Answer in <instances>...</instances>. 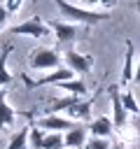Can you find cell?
<instances>
[{
	"label": "cell",
	"instance_id": "obj_1",
	"mask_svg": "<svg viewBox=\"0 0 140 149\" xmlns=\"http://www.w3.org/2000/svg\"><path fill=\"white\" fill-rule=\"evenodd\" d=\"M54 2H56L58 12L63 14V19H65V21H70V23L96 26V23H100V21H105V19H107V14H105V12H93V9H84V7L70 5V2H65V0H54Z\"/></svg>",
	"mask_w": 140,
	"mask_h": 149
},
{
	"label": "cell",
	"instance_id": "obj_2",
	"mask_svg": "<svg viewBox=\"0 0 140 149\" xmlns=\"http://www.w3.org/2000/svg\"><path fill=\"white\" fill-rule=\"evenodd\" d=\"M28 65L33 70H56V68H61V56L54 49H37V51H33Z\"/></svg>",
	"mask_w": 140,
	"mask_h": 149
},
{
	"label": "cell",
	"instance_id": "obj_3",
	"mask_svg": "<svg viewBox=\"0 0 140 149\" xmlns=\"http://www.w3.org/2000/svg\"><path fill=\"white\" fill-rule=\"evenodd\" d=\"M9 33H14V35H28V37H49V26H44L40 16H30L23 23L12 26Z\"/></svg>",
	"mask_w": 140,
	"mask_h": 149
},
{
	"label": "cell",
	"instance_id": "obj_4",
	"mask_svg": "<svg viewBox=\"0 0 140 149\" xmlns=\"http://www.w3.org/2000/svg\"><path fill=\"white\" fill-rule=\"evenodd\" d=\"M72 77H75V72L65 65V68H56L54 72H49V74H44V77H40V79H28V74H23V84H26L28 88H33V86H44V84L68 81V79H72Z\"/></svg>",
	"mask_w": 140,
	"mask_h": 149
},
{
	"label": "cell",
	"instance_id": "obj_5",
	"mask_svg": "<svg viewBox=\"0 0 140 149\" xmlns=\"http://www.w3.org/2000/svg\"><path fill=\"white\" fill-rule=\"evenodd\" d=\"M65 65L75 72V74H89L91 72V65H93V58L86 56V54H79L75 49H68L65 51Z\"/></svg>",
	"mask_w": 140,
	"mask_h": 149
},
{
	"label": "cell",
	"instance_id": "obj_6",
	"mask_svg": "<svg viewBox=\"0 0 140 149\" xmlns=\"http://www.w3.org/2000/svg\"><path fill=\"white\" fill-rule=\"evenodd\" d=\"M75 123H77V121H72V119H68V116H58V114H54V112L35 121L37 128H42V130H58V133H61V130H70Z\"/></svg>",
	"mask_w": 140,
	"mask_h": 149
},
{
	"label": "cell",
	"instance_id": "obj_7",
	"mask_svg": "<svg viewBox=\"0 0 140 149\" xmlns=\"http://www.w3.org/2000/svg\"><path fill=\"white\" fill-rule=\"evenodd\" d=\"M110 100H112V123H114V128H124L128 112L121 105V93H119V86L117 84L110 86Z\"/></svg>",
	"mask_w": 140,
	"mask_h": 149
},
{
	"label": "cell",
	"instance_id": "obj_8",
	"mask_svg": "<svg viewBox=\"0 0 140 149\" xmlns=\"http://www.w3.org/2000/svg\"><path fill=\"white\" fill-rule=\"evenodd\" d=\"M91 105H93V98H89V100L77 98V100L65 109V116L72 119V121H89V119H91Z\"/></svg>",
	"mask_w": 140,
	"mask_h": 149
},
{
	"label": "cell",
	"instance_id": "obj_9",
	"mask_svg": "<svg viewBox=\"0 0 140 149\" xmlns=\"http://www.w3.org/2000/svg\"><path fill=\"white\" fill-rule=\"evenodd\" d=\"M51 30H54V37L58 40V44H70L79 33L77 26L70 21H51Z\"/></svg>",
	"mask_w": 140,
	"mask_h": 149
},
{
	"label": "cell",
	"instance_id": "obj_10",
	"mask_svg": "<svg viewBox=\"0 0 140 149\" xmlns=\"http://www.w3.org/2000/svg\"><path fill=\"white\" fill-rule=\"evenodd\" d=\"M63 142H65V147H70V149H82V147L86 144V130H84V126H77V123H75L70 130H65Z\"/></svg>",
	"mask_w": 140,
	"mask_h": 149
},
{
	"label": "cell",
	"instance_id": "obj_11",
	"mask_svg": "<svg viewBox=\"0 0 140 149\" xmlns=\"http://www.w3.org/2000/svg\"><path fill=\"white\" fill-rule=\"evenodd\" d=\"M114 130V123H112V116H98L89 123V133L96 135V137H110Z\"/></svg>",
	"mask_w": 140,
	"mask_h": 149
},
{
	"label": "cell",
	"instance_id": "obj_12",
	"mask_svg": "<svg viewBox=\"0 0 140 149\" xmlns=\"http://www.w3.org/2000/svg\"><path fill=\"white\" fill-rule=\"evenodd\" d=\"M14 119H16V112H14V107L7 102V91L0 88V130L7 128V126H12Z\"/></svg>",
	"mask_w": 140,
	"mask_h": 149
},
{
	"label": "cell",
	"instance_id": "obj_13",
	"mask_svg": "<svg viewBox=\"0 0 140 149\" xmlns=\"http://www.w3.org/2000/svg\"><path fill=\"white\" fill-rule=\"evenodd\" d=\"M135 51H133V44L126 40V54H124V68H121V81H133V72H135Z\"/></svg>",
	"mask_w": 140,
	"mask_h": 149
},
{
	"label": "cell",
	"instance_id": "obj_14",
	"mask_svg": "<svg viewBox=\"0 0 140 149\" xmlns=\"http://www.w3.org/2000/svg\"><path fill=\"white\" fill-rule=\"evenodd\" d=\"M9 51H12V44H5V47L0 49V88H5V86L12 84V72H9V68H7V56H9Z\"/></svg>",
	"mask_w": 140,
	"mask_h": 149
},
{
	"label": "cell",
	"instance_id": "obj_15",
	"mask_svg": "<svg viewBox=\"0 0 140 149\" xmlns=\"http://www.w3.org/2000/svg\"><path fill=\"white\" fill-rule=\"evenodd\" d=\"M56 86H58L61 91L72 93V95H79V98H84V93L89 91V88H86V84H84L82 79H75V77H72V79H68V81H58Z\"/></svg>",
	"mask_w": 140,
	"mask_h": 149
},
{
	"label": "cell",
	"instance_id": "obj_16",
	"mask_svg": "<svg viewBox=\"0 0 140 149\" xmlns=\"http://www.w3.org/2000/svg\"><path fill=\"white\" fill-rule=\"evenodd\" d=\"M28 133H30V126H26V128L16 130V133L9 137L7 149H28Z\"/></svg>",
	"mask_w": 140,
	"mask_h": 149
},
{
	"label": "cell",
	"instance_id": "obj_17",
	"mask_svg": "<svg viewBox=\"0 0 140 149\" xmlns=\"http://www.w3.org/2000/svg\"><path fill=\"white\" fill-rule=\"evenodd\" d=\"M65 142H63V135L58 130H49L44 133V140H42V149H63Z\"/></svg>",
	"mask_w": 140,
	"mask_h": 149
},
{
	"label": "cell",
	"instance_id": "obj_18",
	"mask_svg": "<svg viewBox=\"0 0 140 149\" xmlns=\"http://www.w3.org/2000/svg\"><path fill=\"white\" fill-rule=\"evenodd\" d=\"M121 105H124L126 112H131V114H140V102L135 100V95H133L131 91H124V93H121Z\"/></svg>",
	"mask_w": 140,
	"mask_h": 149
},
{
	"label": "cell",
	"instance_id": "obj_19",
	"mask_svg": "<svg viewBox=\"0 0 140 149\" xmlns=\"http://www.w3.org/2000/svg\"><path fill=\"white\" fill-rule=\"evenodd\" d=\"M77 98H79V95H72V93H68L65 98H58V100H54V102H51V107H49V112H54V114H56V112H65V109H68V107H70V105H72Z\"/></svg>",
	"mask_w": 140,
	"mask_h": 149
},
{
	"label": "cell",
	"instance_id": "obj_20",
	"mask_svg": "<svg viewBox=\"0 0 140 149\" xmlns=\"http://www.w3.org/2000/svg\"><path fill=\"white\" fill-rule=\"evenodd\" d=\"M42 140H44V133L42 128H37L35 123L30 126V133H28V149H42Z\"/></svg>",
	"mask_w": 140,
	"mask_h": 149
},
{
	"label": "cell",
	"instance_id": "obj_21",
	"mask_svg": "<svg viewBox=\"0 0 140 149\" xmlns=\"http://www.w3.org/2000/svg\"><path fill=\"white\" fill-rule=\"evenodd\" d=\"M86 149H112V144H110V140L107 137H91V140H86V144H84Z\"/></svg>",
	"mask_w": 140,
	"mask_h": 149
},
{
	"label": "cell",
	"instance_id": "obj_22",
	"mask_svg": "<svg viewBox=\"0 0 140 149\" xmlns=\"http://www.w3.org/2000/svg\"><path fill=\"white\" fill-rule=\"evenodd\" d=\"M21 5H23V0H7V2H5V9H7L9 16H12V14H16V12L21 9Z\"/></svg>",
	"mask_w": 140,
	"mask_h": 149
},
{
	"label": "cell",
	"instance_id": "obj_23",
	"mask_svg": "<svg viewBox=\"0 0 140 149\" xmlns=\"http://www.w3.org/2000/svg\"><path fill=\"white\" fill-rule=\"evenodd\" d=\"M86 5H103V7H107V9H112L114 5H117V0H84Z\"/></svg>",
	"mask_w": 140,
	"mask_h": 149
},
{
	"label": "cell",
	"instance_id": "obj_24",
	"mask_svg": "<svg viewBox=\"0 0 140 149\" xmlns=\"http://www.w3.org/2000/svg\"><path fill=\"white\" fill-rule=\"evenodd\" d=\"M7 19H9V12L5 9V5H0V23H7Z\"/></svg>",
	"mask_w": 140,
	"mask_h": 149
},
{
	"label": "cell",
	"instance_id": "obj_25",
	"mask_svg": "<svg viewBox=\"0 0 140 149\" xmlns=\"http://www.w3.org/2000/svg\"><path fill=\"white\" fill-rule=\"evenodd\" d=\"M133 81H138V84H140V58H138V63H135V72H133Z\"/></svg>",
	"mask_w": 140,
	"mask_h": 149
},
{
	"label": "cell",
	"instance_id": "obj_26",
	"mask_svg": "<svg viewBox=\"0 0 140 149\" xmlns=\"http://www.w3.org/2000/svg\"><path fill=\"white\" fill-rule=\"evenodd\" d=\"M112 149H126L124 144H112Z\"/></svg>",
	"mask_w": 140,
	"mask_h": 149
},
{
	"label": "cell",
	"instance_id": "obj_27",
	"mask_svg": "<svg viewBox=\"0 0 140 149\" xmlns=\"http://www.w3.org/2000/svg\"><path fill=\"white\" fill-rule=\"evenodd\" d=\"M135 9H138V12H140V0H135Z\"/></svg>",
	"mask_w": 140,
	"mask_h": 149
},
{
	"label": "cell",
	"instance_id": "obj_28",
	"mask_svg": "<svg viewBox=\"0 0 140 149\" xmlns=\"http://www.w3.org/2000/svg\"><path fill=\"white\" fill-rule=\"evenodd\" d=\"M2 26H5V23H0V28H2Z\"/></svg>",
	"mask_w": 140,
	"mask_h": 149
}]
</instances>
